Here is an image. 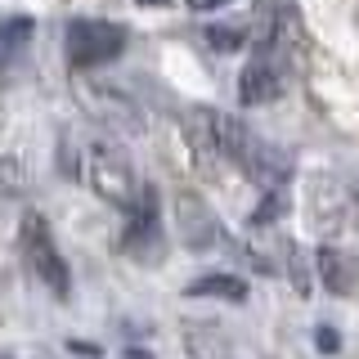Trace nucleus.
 I'll list each match as a JSON object with an SVG mask.
<instances>
[{
    "mask_svg": "<svg viewBox=\"0 0 359 359\" xmlns=\"http://www.w3.org/2000/svg\"><path fill=\"white\" fill-rule=\"evenodd\" d=\"M126 27L108 18H72L67 22V36H63V54L72 72H90V67H104L112 59H121L126 50Z\"/></svg>",
    "mask_w": 359,
    "mask_h": 359,
    "instance_id": "nucleus-1",
    "label": "nucleus"
},
{
    "mask_svg": "<svg viewBox=\"0 0 359 359\" xmlns=\"http://www.w3.org/2000/svg\"><path fill=\"white\" fill-rule=\"evenodd\" d=\"M86 180H90V189H95L108 207H121V211H126L130 202L140 198V175H135L126 149H121V144H112V140L90 144V153H86Z\"/></svg>",
    "mask_w": 359,
    "mask_h": 359,
    "instance_id": "nucleus-2",
    "label": "nucleus"
},
{
    "mask_svg": "<svg viewBox=\"0 0 359 359\" xmlns=\"http://www.w3.org/2000/svg\"><path fill=\"white\" fill-rule=\"evenodd\" d=\"M121 256H130L135 265H157L166 256V243H162V207H157V189L153 184H144L140 198L126 207Z\"/></svg>",
    "mask_w": 359,
    "mask_h": 359,
    "instance_id": "nucleus-3",
    "label": "nucleus"
},
{
    "mask_svg": "<svg viewBox=\"0 0 359 359\" xmlns=\"http://www.w3.org/2000/svg\"><path fill=\"white\" fill-rule=\"evenodd\" d=\"M22 256H27V269L54 292V297H67V292H72V269H67V261L59 256L54 233H50V224L41 216L22 220Z\"/></svg>",
    "mask_w": 359,
    "mask_h": 359,
    "instance_id": "nucleus-4",
    "label": "nucleus"
},
{
    "mask_svg": "<svg viewBox=\"0 0 359 359\" xmlns=\"http://www.w3.org/2000/svg\"><path fill=\"white\" fill-rule=\"evenodd\" d=\"M283 81H287V59L274 50V45H265V50H256L252 63L243 67L238 99L243 104H274V99L283 95Z\"/></svg>",
    "mask_w": 359,
    "mask_h": 359,
    "instance_id": "nucleus-5",
    "label": "nucleus"
},
{
    "mask_svg": "<svg viewBox=\"0 0 359 359\" xmlns=\"http://www.w3.org/2000/svg\"><path fill=\"white\" fill-rule=\"evenodd\" d=\"M175 224H180V243L189 247V252H211V247H229L224 238L220 220L207 211V202L198 194H180L175 202Z\"/></svg>",
    "mask_w": 359,
    "mask_h": 359,
    "instance_id": "nucleus-6",
    "label": "nucleus"
},
{
    "mask_svg": "<svg viewBox=\"0 0 359 359\" xmlns=\"http://www.w3.org/2000/svg\"><path fill=\"white\" fill-rule=\"evenodd\" d=\"M319 278L332 297H351L359 287V261H351V256L337 252V247H319Z\"/></svg>",
    "mask_w": 359,
    "mask_h": 359,
    "instance_id": "nucleus-7",
    "label": "nucleus"
},
{
    "mask_svg": "<svg viewBox=\"0 0 359 359\" xmlns=\"http://www.w3.org/2000/svg\"><path fill=\"white\" fill-rule=\"evenodd\" d=\"M90 108H95L112 130H140V121H144L140 108H135V99L117 95V90H90Z\"/></svg>",
    "mask_w": 359,
    "mask_h": 359,
    "instance_id": "nucleus-8",
    "label": "nucleus"
},
{
    "mask_svg": "<svg viewBox=\"0 0 359 359\" xmlns=\"http://www.w3.org/2000/svg\"><path fill=\"white\" fill-rule=\"evenodd\" d=\"M184 351L189 359H233V341L216 323H184Z\"/></svg>",
    "mask_w": 359,
    "mask_h": 359,
    "instance_id": "nucleus-9",
    "label": "nucleus"
},
{
    "mask_svg": "<svg viewBox=\"0 0 359 359\" xmlns=\"http://www.w3.org/2000/svg\"><path fill=\"white\" fill-rule=\"evenodd\" d=\"M189 297H216V301H247V283L238 274H202L189 283Z\"/></svg>",
    "mask_w": 359,
    "mask_h": 359,
    "instance_id": "nucleus-10",
    "label": "nucleus"
},
{
    "mask_svg": "<svg viewBox=\"0 0 359 359\" xmlns=\"http://www.w3.org/2000/svg\"><path fill=\"white\" fill-rule=\"evenodd\" d=\"M32 22L27 14H18V18H5L0 22V67H9V63H18V54L27 50V41H32Z\"/></svg>",
    "mask_w": 359,
    "mask_h": 359,
    "instance_id": "nucleus-11",
    "label": "nucleus"
},
{
    "mask_svg": "<svg viewBox=\"0 0 359 359\" xmlns=\"http://www.w3.org/2000/svg\"><path fill=\"white\" fill-rule=\"evenodd\" d=\"M216 121H220V112H211V108H189V112H184L189 144H194L198 153H220V144H216Z\"/></svg>",
    "mask_w": 359,
    "mask_h": 359,
    "instance_id": "nucleus-12",
    "label": "nucleus"
},
{
    "mask_svg": "<svg viewBox=\"0 0 359 359\" xmlns=\"http://www.w3.org/2000/svg\"><path fill=\"white\" fill-rule=\"evenodd\" d=\"M243 41H247L243 22H211V27H207V45H211V50H238Z\"/></svg>",
    "mask_w": 359,
    "mask_h": 359,
    "instance_id": "nucleus-13",
    "label": "nucleus"
},
{
    "mask_svg": "<svg viewBox=\"0 0 359 359\" xmlns=\"http://www.w3.org/2000/svg\"><path fill=\"white\" fill-rule=\"evenodd\" d=\"M287 211V189H274V194H261V207L252 211V224L261 229V224H274L278 216Z\"/></svg>",
    "mask_w": 359,
    "mask_h": 359,
    "instance_id": "nucleus-14",
    "label": "nucleus"
},
{
    "mask_svg": "<svg viewBox=\"0 0 359 359\" xmlns=\"http://www.w3.org/2000/svg\"><path fill=\"white\" fill-rule=\"evenodd\" d=\"M314 346H319L323 355H337V346H341V337H337L332 328H319V332H314Z\"/></svg>",
    "mask_w": 359,
    "mask_h": 359,
    "instance_id": "nucleus-15",
    "label": "nucleus"
},
{
    "mask_svg": "<svg viewBox=\"0 0 359 359\" xmlns=\"http://www.w3.org/2000/svg\"><path fill=\"white\" fill-rule=\"evenodd\" d=\"M67 351H76V355H86V359H99V346H90V341H67Z\"/></svg>",
    "mask_w": 359,
    "mask_h": 359,
    "instance_id": "nucleus-16",
    "label": "nucleus"
},
{
    "mask_svg": "<svg viewBox=\"0 0 359 359\" xmlns=\"http://www.w3.org/2000/svg\"><path fill=\"white\" fill-rule=\"evenodd\" d=\"M220 5H229V0H189V9H220Z\"/></svg>",
    "mask_w": 359,
    "mask_h": 359,
    "instance_id": "nucleus-17",
    "label": "nucleus"
},
{
    "mask_svg": "<svg viewBox=\"0 0 359 359\" xmlns=\"http://www.w3.org/2000/svg\"><path fill=\"white\" fill-rule=\"evenodd\" d=\"M140 5H166V0H140Z\"/></svg>",
    "mask_w": 359,
    "mask_h": 359,
    "instance_id": "nucleus-18",
    "label": "nucleus"
},
{
    "mask_svg": "<svg viewBox=\"0 0 359 359\" xmlns=\"http://www.w3.org/2000/svg\"><path fill=\"white\" fill-rule=\"evenodd\" d=\"M0 359H14V355H0Z\"/></svg>",
    "mask_w": 359,
    "mask_h": 359,
    "instance_id": "nucleus-19",
    "label": "nucleus"
}]
</instances>
